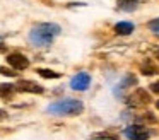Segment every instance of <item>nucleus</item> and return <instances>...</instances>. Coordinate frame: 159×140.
I'll return each mask as SVG.
<instances>
[{
	"label": "nucleus",
	"instance_id": "nucleus-12",
	"mask_svg": "<svg viewBox=\"0 0 159 140\" xmlns=\"http://www.w3.org/2000/svg\"><path fill=\"white\" fill-rule=\"evenodd\" d=\"M12 91H14V85H12V84H4V85H2V87H0V96L11 94Z\"/></svg>",
	"mask_w": 159,
	"mask_h": 140
},
{
	"label": "nucleus",
	"instance_id": "nucleus-17",
	"mask_svg": "<svg viewBox=\"0 0 159 140\" xmlns=\"http://www.w3.org/2000/svg\"><path fill=\"white\" fill-rule=\"evenodd\" d=\"M156 108H157V109H159V101H157V102H156Z\"/></svg>",
	"mask_w": 159,
	"mask_h": 140
},
{
	"label": "nucleus",
	"instance_id": "nucleus-2",
	"mask_svg": "<svg viewBox=\"0 0 159 140\" xmlns=\"http://www.w3.org/2000/svg\"><path fill=\"white\" fill-rule=\"evenodd\" d=\"M84 104L79 99H62V101L52 102L46 108V111L50 115H58V116H72V115H79L82 113Z\"/></svg>",
	"mask_w": 159,
	"mask_h": 140
},
{
	"label": "nucleus",
	"instance_id": "nucleus-16",
	"mask_svg": "<svg viewBox=\"0 0 159 140\" xmlns=\"http://www.w3.org/2000/svg\"><path fill=\"white\" fill-rule=\"evenodd\" d=\"M0 118H5V115H4V111H0Z\"/></svg>",
	"mask_w": 159,
	"mask_h": 140
},
{
	"label": "nucleus",
	"instance_id": "nucleus-13",
	"mask_svg": "<svg viewBox=\"0 0 159 140\" xmlns=\"http://www.w3.org/2000/svg\"><path fill=\"white\" fill-rule=\"evenodd\" d=\"M149 29H151L152 33L159 34V19H154V20H151V22H149Z\"/></svg>",
	"mask_w": 159,
	"mask_h": 140
},
{
	"label": "nucleus",
	"instance_id": "nucleus-10",
	"mask_svg": "<svg viewBox=\"0 0 159 140\" xmlns=\"http://www.w3.org/2000/svg\"><path fill=\"white\" fill-rule=\"evenodd\" d=\"M132 96H134V97H139V102H137V104H147V102L151 101V96H149L147 92L144 91V89H137V91H135Z\"/></svg>",
	"mask_w": 159,
	"mask_h": 140
},
{
	"label": "nucleus",
	"instance_id": "nucleus-7",
	"mask_svg": "<svg viewBox=\"0 0 159 140\" xmlns=\"http://www.w3.org/2000/svg\"><path fill=\"white\" fill-rule=\"evenodd\" d=\"M134 24L132 22H118L116 26H115V31H116L118 34H121V36H127V34H132L134 33Z\"/></svg>",
	"mask_w": 159,
	"mask_h": 140
},
{
	"label": "nucleus",
	"instance_id": "nucleus-15",
	"mask_svg": "<svg viewBox=\"0 0 159 140\" xmlns=\"http://www.w3.org/2000/svg\"><path fill=\"white\" fill-rule=\"evenodd\" d=\"M151 89L156 92V94H159V82H154V84H151Z\"/></svg>",
	"mask_w": 159,
	"mask_h": 140
},
{
	"label": "nucleus",
	"instance_id": "nucleus-9",
	"mask_svg": "<svg viewBox=\"0 0 159 140\" xmlns=\"http://www.w3.org/2000/svg\"><path fill=\"white\" fill-rule=\"evenodd\" d=\"M127 84H135V77H132V75H127V77H125L123 79V82H121V84H120V87H116V89H115V94H123V91H125V89H128V85Z\"/></svg>",
	"mask_w": 159,
	"mask_h": 140
},
{
	"label": "nucleus",
	"instance_id": "nucleus-8",
	"mask_svg": "<svg viewBox=\"0 0 159 140\" xmlns=\"http://www.w3.org/2000/svg\"><path fill=\"white\" fill-rule=\"evenodd\" d=\"M116 2H118V7H120L121 10H127V12H130V10H135V9H137L139 0H116Z\"/></svg>",
	"mask_w": 159,
	"mask_h": 140
},
{
	"label": "nucleus",
	"instance_id": "nucleus-11",
	"mask_svg": "<svg viewBox=\"0 0 159 140\" xmlns=\"http://www.w3.org/2000/svg\"><path fill=\"white\" fill-rule=\"evenodd\" d=\"M38 74L41 75V77H45V79H58V77H60V74H58V72L48 70V68H39V70H38Z\"/></svg>",
	"mask_w": 159,
	"mask_h": 140
},
{
	"label": "nucleus",
	"instance_id": "nucleus-5",
	"mask_svg": "<svg viewBox=\"0 0 159 140\" xmlns=\"http://www.w3.org/2000/svg\"><path fill=\"white\" fill-rule=\"evenodd\" d=\"M7 61L11 67H14L16 70H24V68L29 67V60L21 53H11L7 56Z\"/></svg>",
	"mask_w": 159,
	"mask_h": 140
},
{
	"label": "nucleus",
	"instance_id": "nucleus-14",
	"mask_svg": "<svg viewBox=\"0 0 159 140\" xmlns=\"http://www.w3.org/2000/svg\"><path fill=\"white\" fill-rule=\"evenodd\" d=\"M0 72H2L4 75H9V77H14L16 75V72H12L11 68H7V67H0Z\"/></svg>",
	"mask_w": 159,
	"mask_h": 140
},
{
	"label": "nucleus",
	"instance_id": "nucleus-1",
	"mask_svg": "<svg viewBox=\"0 0 159 140\" xmlns=\"http://www.w3.org/2000/svg\"><path fill=\"white\" fill-rule=\"evenodd\" d=\"M60 34V26L53 22H43L34 26L29 31V41L38 48L50 46L57 36Z\"/></svg>",
	"mask_w": 159,
	"mask_h": 140
},
{
	"label": "nucleus",
	"instance_id": "nucleus-6",
	"mask_svg": "<svg viewBox=\"0 0 159 140\" xmlns=\"http://www.w3.org/2000/svg\"><path fill=\"white\" fill-rule=\"evenodd\" d=\"M17 89H19V91H22V92H34V94L43 92L41 85H38L36 82H31V80H21L17 84Z\"/></svg>",
	"mask_w": 159,
	"mask_h": 140
},
{
	"label": "nucleus",
	"instance_id": "nucleus-3",
	"mask_svg": "<svg viewBox=\"0 0 159 140\" xmlns=\"http://www.w3.org/2000/svg\"><path fill=\"white\" fill-rule=\"evenodd\" d=\"M125 137L128 140H147L149 138V130L140 125H132L125 128Z\"/></svg>",
	"mask_w": 159,
	"mask_h": 140
},
{
	"label": "nucleus",
	"instance_id": "nucleus-4",
	"mask_svg": "<svg viewBox=\"0 0 159 140\" xmlns=\"http://www.w3.org/2000/svg\"><path fill=\"white\" fill-rule=\"evenodd\" d=\"M89 84H91V75L87 72H80V74H77L70 80V87L74 91H86L89 87Z\"/></svg>",
	"mask_w": 159,
	"mask_h": 140
}]
</instances>
